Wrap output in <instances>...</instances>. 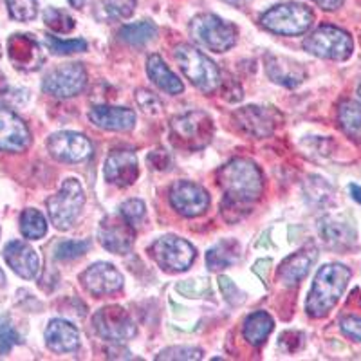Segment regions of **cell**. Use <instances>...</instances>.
I'll use <instances>...</instances> for the list:
<instances>
[{"label": "cell", "instance_id": "obj_18", "mask_svg": "<svg viewBox=\"0 0 361 361\" xmlns=\"http://www.w3.org/2000/svg\"><path fill=\"white\" fill-rule=\"evenodd\" d=\"M8 54L13 66L20 71H38L45 62L44 51L31 35H11L8 40Z\"/></svg>", "mask_w": 361, "mask_h": 361}, {"label": "cell", "instance_id": "obj_6", "mask_svg": "<svg viewBox=\"0 0 361 361\" xmlns=\"http://www.w3.org/2000/svg\"><path fill=\"white\" fill-rule=\"evenodd\" d=\"M85 204V192L78 179L63 180L62 188L47 199V212L56 230H71Z\"/></svg>", "mask_w": 361, "mask_h": 361}, {"label": "cell", "instance_id": "obj_40", "mask_svg": "<svg viewBox=\"0 0 361 361\" xmlns=\"http://www.w3.org/2000/svg\"><path fill=\"white\" fill-rule=\"evenodd\" d=\"M145 212H147V206L140 199H128L127 202L121 204V209H119V214L123 215L132 226H135L145 217Z\"/></svg>", "mask_w": 361, "mask_h": 361}, {"label": "cell", "instance_id": "obj_41", "mask_svg": "<svg viewBox=\"0 0 361 361\" xmlns=\"http://www.w3.org/2000/svg\"><path fill=\"white\" fill-rule=\"evenodd\" d=\"M219 288H221L222 296H224L231 305H240L244 304V300H246V295H244L240 289L231 282L228 276H219Z\"/></svg>", "mask_w": 361, "mask_h": 361}, {"label": "cell", "instance_id": "obj_19", "mask_svg": "<svg viewBox=\"0 0 361 361\" xmlns=\"http://www.w3.org/2000/svg\"><path fill=\"white\" fill-rule=\"evenodd\" d=\"M31 143L27 125L11 109L0 105V150L24 152Z\"/></svg>", "mask_w": 361, "mask_h": 361}, {"label": "cell", "instance_id": "obj_48", "mask_svg": "<svg viewBox=\"0 0 361 361\" xmlns=\"http://www.w3.org/2000/svg\"><path fill=\"white\" fill-rule=\"evenodd\" d=\"M226 4H231V6H235V8H243V6H246V4H250L251 0H224Z\"/></svg>", "mask_w": 361, "mask_h": 361}, {"label": "cell", "instance_id": "obj_31", "mask_svg": "<svg viewBox=\"0 0 361 361\" xmlns=\"http://www.w3.org/2000/svg\"><path fill=\"white\" fill-rule=\"evenodd\" d=\"M20 231L25 238L38 240L47 233V221L38 209L27 208L20 215Z\"/></svg>", "mask_w": 361, "mask_h": 361}, {"label": "cell", "instance_id": "obj_32", "mask_svg": "<svg viewBox=\"0 0 361 361\" xmlns=\"http://www.w3.org/2000/svg\"><path fill=\"white\" fill-rule=\"evenodd\" d=\"M44 24L47 25L51 31H54V33L67 35L74 29V25H76V20L71 17L66 9L47 8L44 11Z\"/></svg>", "mask_w": 361, "mask_h": 361}, {"label": "cell", "instance_id": "obj_27", "mask_svg": "<svg viewBox=\"0 0 361 361\" xmlns=\"http://www.w3.org/2000/svg\"><path fill=\"white\" fill-rule=\"evenodd\" d=\"M238 259H240V246L237 240L224 238L206 253V266L209 271H221L237 264Z\"/></svg>", "mask_w": 361, "mask_h": 361}, {"label": "cell", "instance_id": "obj_29", "mask_svg": "<svg viewBox=\"0 0 361 361\" xmlns=\"http://www.w3.org/2000/svg\"><path fill=\"white\" fill-rule=\"evenodd\" d=\"M338 121L350 140L361 143V105L356 102H343L338 109Z\"/></svg>", "mask_w": 361, "mask_h": 361}, {"label": "cell", "instance_id": "obj_34", "mask_svg": "<svg viewBox=\"0 0 361 361\" xmlns=\"http://www.w3.org/2000/svg\"><path fill=\"white\" fill-rule=\"evenodd\" d=\"M9 15L18 22L33 20L38 15V2L37 0H6Z\"/></svg>", "mask_w": 361, "mask_h": 361}, {"label": "cell", "instance_id": "obj_21", "mask_svg": "<svg viewBox=\"0 0 361 361\" xmlns=\"http://www.w3.org/2000/svg\"><path fill=\"white\" fill-rule=\"evenodd\" d=\"M318 233L331 247L345 250L356 243V228L343 215H325L318 222Z\"/></svg>", "mask_w": 361, "mask_h": 361}, {"label": "cell", "instance_id": "obj_25", "mask_svg": "<svg viewBox=\"0 0 361 361\" xmlns=\"http://www.w3.org/2000/svg\"><path fill=\"white\" fill-rule=\"evenodd\" d=\"M45 343L53 353H74L80 347L78 329L66 320H51L45 329Z\"/></svg>", "mask_w": 361, "mask_h": 361}, {"label": "cell", "instance_id": "obj_30", "mask_svg": "<svg viewBox=\"0 0 361 361\" xmlns=\"http://www.w3.org/2000/svg\"><path fill=\"white\" fill-rule=\"evenodd\" d=\"M119 40H123L125 44L135 45V47H141V45L152 42L157 37V25L154 22H137V24H128L119 29L118 33Z\"/></svg>", "mask_w": 361, "mask_h": 361}, {"label": "cell", "instance_id": "obj_20", "mask_svg": "<svg viewBox=\"0 0 361 361\" xmlns=\"http://www.w3.org/2000/svg\"><path fill=\"white\" fill-rule=\"evenodd\" d=\"M266 73L271 82L288 87V89H296L300 83H304L305 76H307L302 63L293 58L282 56V54H267Z\"/></svg>", "mask_w": 361, "mask_h": 361}, {"label": "cell", "instance_id": "obj_15", "mask_svg": "<svg viewBox=\"0 0 361 361\" xmlns=\"http://www.w3.org/2000/svg\"><path fill=\"white\" fill-rule=\"evenodd\" d=\"M282 116L273 107H259V105H247L235 112L233 119L238 128H243L246 134L253 137H267L275 132Z\"/></svg>", "mask_w": 361, "mask_h": 361}, {"label": "cell", "instance_id": "obj_52", "mask_svg": "<svg viewBox=\"0 0 361 361\" xmlns=\"http://www.w3.org/2000/svg\"><path fill=\"white\" fill-rule=\"evenodd\" d=\"M357 94L361 96V83H360V87H357Z\"/></svg>", "mask_w": 361, "mask_h": 361}, {"label": "cell", "instance_id": "obj_24", "mask_svg": "<svg viewBox=\"0 0 361 361\" xmlns=\"http://www.w3.org/2000/svg\"><path fill=\"white\" fill-rule=\"evenodd\" d=\"M89 119L103 130L125 132L134 128L135 112L127 107H111V105H94L89 111Z\"/></svg>", "mask_w": 361, "mask_h": 361}, {"label": "cell", "instance_id": "obj_22", "mask_svg": "<svg viewBox=\"0 0 361 361\" xmlns=\"http://www.w3.org/2000/svg\"><path fill=\"white\" fill-rule=\"evenodd\" d=\"M4 259L18 276L25 280L37 279L40 271V257L37 251L22 240H13L4 247Z\"/></svg>", "mask_w": 361, "mask_h": 361}, {"label": "cell", "instance_id": "obj_2", "mask_svg": "<svg viewBox=\"0 0 361 361\" xmlns=\"http://www.w3.org/2000/svg\"><path fill=\"white\" fill-rule=\"evenodd\" d=\"M350 280V269L343 264H325L318 269L307 295L305 311L312 318H324L333 311L338 300L347 289Z\"/></svg>", "mask_w": 361, "mask_h": 361}, {"label": "cell", "instance_id": "obj_3", "mask_svg": "<svg viewBox=\"0 0 361 361\" xmlns=\"http://www.w3.org/2000/svg\"><path fill=\"white\" fill-rule=\"evenodd\" d=\"M314 22L311 9L298 2H286V4L273 6L260 17L264 29L283 37H298L307 33Z\"/></svg>", "mask_w": 361, "mask_h": 361}, {"label": "cell", "instance_id": "obj_45", "mask_svg": "<svg viewBox=\"0 0 361 361\" xmlns=\"http://www.w3.org/2000/svg\"><path fill=\"white\" fill-rule=\"evenodd\" d=\"M271 266H273V260H271V259H262V260H259V262L255 264L253 271H255V273H257V275H259L260 280H264V282H266L267 271H269Z\"/></svg>", "mask_w": 361, "mask_h": 361}, {"label": "cell", "instance_id": "obj_14", "mask_svg": "<svg viewBox=\"0 0 361 361\" xmlns=\"http://www.w3.org/2000/svg\"><path fill=\"white\" fill-rule=\"evenodd\" d=\"M47 150L56 161L62 163H80L92 154V145L78 132H56L47 141Z\"/></svg>", "mask_w": 361, "mask_h": 361}, {"label": "cell", "instance_id": "obj_1", "mask_svg": "<svg viewBox=\"0 0 361 361\" xmlns=\"http://www.w3.org/2000/svg\"><path fill=\"white\" fill-rule=\"evenodd\" d=\"M219 186L224 192L222 215L226 221L235 222L250 212L251 204L262 197L264 176L253 161L231 159L219 170Z\"/></svg>", "mask_w": 361, "mask_h": 361}, {"label": "cell", "instance_id": "obj_49", "mask_svg": "<svg viewBox=\"0 0 361 361\" xmlns=\"http://www.w3.org/2000/svg\"><path fill=\"white\" fill-rule=\"evenodd\" d=\"M6 90H8V82H6L4 73L0 71V94H4Z\"/></svg>", "mask_w": 361, "mask_h": 361}, {"label": "cell", "instance_id": "obj_50", "mask_svg": "<svg viewBox=\"0 0 361 361\" xmlns=\"http://www.w3.org/2000/svg\"><path fill=\"white\" fill-rule=\"evenodd\" d=\"M87 2H89V0H69V4L71 6H74V8H83V6L87 4Z\"/></svg>", "mask_w": 361, "mask_h": 361}, {"label": "cell", "instance_id": "obj_5", "mask_svg": "<svg viewBox=\"0 0 361 361\" xmlns=\"http://www.w3.org/2000/svg\"><path fill=\"white\" fill-rule=\"evenodd\" d=\"M190 35L201 47L214 53H224L237 42V29L217 15L201 13L190 22Z\"/></svg>", "mask_w": 361, "mask_h": 361}, {"label": "cell", "instance_id": "obj_16", "mask_svg": "<svg viewBox=\"0 0 361 361\" xmlns=\"http://www.w3.org/2000/svg\"><path fill=\"white\" fill-rule=\"evenodd\" d=\"M103 176L111 185L119 186V188H127V186L134 185L137 176H140L137 157L128 148H116L105 159Z\"/></svg>", "mask_w": 361, "mask_h": 361}, {"label": "cell", "instance_id": "obj_38", "mask_svg": "<svg viewBox=\"0 0 361 361\" xmlns=\"http://www.w3.org/2000/svg\"><path fill=\"white\" fill-rule=\"evenodd\" d=\"M202 357V350L197 347H169L157 354V360H185L197 361Z\"/></svg>", "mask_w": 361, "mask_h": 361}, {"label": "cell", "instance_id": "obj_42", "mask_svg": "<svg viewBox=\"0 0 361 361\" xmlns=\"http://www.w3.org/2000/svg\"><path fill=\"white\" fill-rule=\"evenodd\" d=\"M177 291L190 298H201L204 291H208V282L204 280H188V282L177 283Z\"/></svg>", "mask_w": 361, "mask_h": 361}, {"label": "cell", "instance_id": "obj_47", "mask_svg": "<svg viewBox=\"0 0 361 361\" xmlns=\"http://www.w3.org/2000/svg\"><path fill=\"white\" fill-rule=\"evenodd\" d=\"M349 192H350V195H353L354 201L360 202V204H361V186L350 185V186H349Z\"/></svg>", "mask_w": 361, "mask_h": 361}, {"label": "cell", "instance_id": "obj_12", "mask_svg": "<svg viewBox=\"0 0 361 361\" xmlns=\"http://www.w3.org/2000/svg\"><path fill=\"white\" fill-rule=\"evenodd\" d=\"M98 238L99 244L107 251H111V253L127 255L130 253L132 246H134V226L121 214L109 215L99 224Z\"/></svg>", "mask_w": 361, "mask_h": 361}, {"label": "cell", "instance_id": "obj_10", "mask_svg": "<svg viewBox=\"0 0 361 361\" xmlns=\"http://www.w3.org/2000/svg\"><path fill=\"white\" fill-rule=\"evenodd\" d=\"M92 325L98 336L112 343H125L135 336V324L132 316L119 305H109L92 316Z\"/></svg>", "mask_w": 361, "mask_h": 361}, {"label": "cell", "instance_id": "obj_11", "mask_svg": "<svg viewBox=\"0 0 361 361\" xmlns=\"http://www.w3.org/2000/svg\"><path fill=\"white\" fill-rule=\"evenodd\" d=\"M87 85V71L82 63H66L45 74L42 89L54 98H73Z\"/></svg>", "mask_w": 361, "mask_h": 361}, {"label": "cell", "instance_id": "obj_35", "mask_svg": "<svg viewBox=\"0 0 361 361\" xmlns=\"http://www.w3.org/2000/svg\"><path fill=\"white\" fill-rule=\"evenodd\" d=\"M137 0H103V9L114 20H127L134 15Z\"/></svg>", "mask_w": 361, "mask_h": 361}, {"label": "cell", "instance_id": "obj_43", "mask_svg": "<svg viewBox=\"0 0 361 361\" xmlns=\"http://www.w3.org/2000/svg\"><path fill=\"white\" fill-rule=\"evenodd\" d=\"M341 331H343L347 336L354 338V340L361 343V318H356V316L343 318V320H341Z\"/></svg>", "mask_w": 361, "mask_h": 361}, {"label": "cell", "instance_id": "obj_13", "mask_svg": "<svg viewBox=\"0 0 361 361\" xmlns=\"http://www.w3.org/2000/svg\"><path fill=\"white\" fill-rule=\"evenodd\" d=\"M170 204L185 217H199L208 209L209 195L197 183L177 180L170 188Z\"/></svg>", "mask_w": 361, "mask_h": 361}, {"label": "cell", "instance_id": "obj_37", "mask_svg": "<svg viewBox=\"0 0 361 361\" xmlns=\"http://www.w3.org/2000/svg\"><path fill=\"white\" fill-rule=\"evenodd\" d=\"M17 343H20L18 333L15 331V327H13L11 322L6 316H0V354L2 356L9 354V350Z\"/></svg>", "mask_w": 361, "mask_h": 361}, {"label": "cell", "instance_id": "obj_46", "mask_svg": "<svg viewBox=\"0 0 361 361\" xmlns=\"http://www.w3.org/2000/svg\"><path fill=\"white\" fill-rule=\"evenodd\" d=\"M312 2L320 6L322 9H325V11H336L343 4V0H312Z\"/></svg>", "mask_w": 361, "mask_h": 361}, {"label": "cell", "instance_id": "obj_28", "mask_svg": "<svg viewBox=\"0 0 361 361\" xmlns=\"http://www.w3.org/2000/svg\"><path fill=\"white\" fill-rule=\"evenodd\" d=\"M273 327H275L273 318L267 312L257 311L247 316L246 322H244V338L255 347H260V345L266 343Z\"/></svg>", "mask_w": 361, "mask_h": 361}, {"label": "cell", "instance_id": "obj_8", "mask_svg": "<svg viewBox=\"0 0 361 361\" xmlns=\"http://www.w3.org/2000/svg\"><path fill=\"white\" fill-rule=\"evenodd\" d=\"M172 137L177 147L201 150L214 137V121L206 112L192 111L172 119Z\"/></svg>", "mask_w": 361, "mask_h": 361}, {"label": "cell", "instance_id": "obj_17", "mask_svg": "<svg viewBox=\"0 0 361 361\" xmlns=\"http://www.w3.org/2000/svg\"><path fill=\"white\" fill-rule=\"evenodd\" d=\"M80 280H82L83 288L94 296L112 295L123 288V275L112 264L107 262H98L90 266L89 269L83 271Z\"/></svg>", "mask_w": 361, "mask_h": 361}, {"label": "cell", "instance_id": "obj_9", "mask_svg": "<svg viewBox=\"0 0 361 361\" xmlns=\"http://www.w3.org/2000/svg\"><path fill=\"white\" fill-rule=\"evenodd\" d=\"M150 255L159 264L161 269L169 273H180L188 269L195 260V247L185 238L164 235L150 246Z\"/></svg>", "mask_w": 361, "mask_h": 361}, {"label": "cell", "instance_id": "obj_33", "mask_svg": "<svg viewBox=\"0 0 361 361\" xmlns=\"http://www.w3.org/2000/svg\"><path fill=\"white\" fill-rule=\"evenodd\" d=\"M45 44H47L51 53L58 54V56L60 54L66 56V54L83 53V51H87V42L82 40V38H78V40H60V38L53 37V35H47L45 37Z\"/></svg>", "mask_w": 361, "mask_h": 361}, {"label": "cell", "instance_id": "obj_7", "mask_svg": "<svg viewBox=\"0 0 361 361\" xmlns=\"http://www.w3.org/2000/svg\"><path fill=\"white\" fill-rule=\"evenodd\" d=\"M304 49L312 56L324 58V60L345 62L353 54L354 44L350 35L343 29L336 25H322L305 38Z\"/></svg>", "mask_w": 361, "mask_h": 361}, {"label": "cell", "instance_id": "obj_44", "mask_svg": "<svg viewBox=\"0 0 361 361\" xmlns=\"http://www.w3.org/2000/svg\"><path fill=\"white\" fill-rule=\"evenodd\" d=\"M150 163H152V166L156 170H169L170 157H169V154L164 152V150H157L156 154H152V156H150Z\"/></svg>", "mask_w": 361, "mask_h": 361}, {"label": "cell", "instance_id": "obj_51", "mask_svg": "<svg viewBox=\"0 0 361 361\" xmlns=\"http://www.w3.org/2000/svg\"><path fill=\"white\" fill-rule=\"evenodd\" d=\"M4 282H6V276H4V273L0 271V286H4Z\"/></svg>", "mask_w": 361, "mask_h": 361}, {"label": "cell", "instance_id": "obj_23", "mask_svg": "<svg viewBox=\"0 0 361 361\" xmlns=\"http://www.w3.org/2000/svg\"><path fill=\"white\" fill-rule=\"evenodd\" d=\"M316 257H318V250L314 246L302 247L280 264L276 276L286 288H293L300 280H304L312 264L316 262Z\"/></svg>", "mask_w": 361, "mask_h": 361}, {"label": "cell", "instance_id": "obj_36", "mask_svg": "<svg viewBox=\"0 0 361 361\" xmlns=\"http://www.w3.org/2000/svg\"><path fill=\"white\" fill-rule=\"evenodd\" d=\"M89 247V240H66V243L58 244L56 251H54V257H56L58 260L78 259L83 253H87Z\"/></svg>", "mask_w": 361, "mask_h": 361}, {"label": "cell", "instance_id": "obj_39", "mask_svg": "<svg viewBox=\"0 0 361 361\" xmlns=\"http://www.w3.org/2000/svg\"><path fill=\"white\" fill-rule=\"evenodd\" d=\"M135 102H137L140 109H143V112L150 116H157L163 112V102L157 98V94L147 89H140L135 92Z\"/></svg>", "mask_w": 361, "mask_h": 361}, {"label": "cell", "instance_id": "obj_4", "mask_svg": "<svg viewBox=\"0 0 361 361\" xmlns=\"http://www.w3.org/2000/svg\"><path fill=\"white\" fill-rule=\"evenodd\" d=\"M173 56H176L177 63H179L186 78L199 90H202L206 94H212L221 87L222 80L217 66L209 58H206L201 51L188 44H180L176 47Z\"/></svg>", "mask_w": 361, "mask_h": 361}, {"label": "cell", "instance_id": "obj_26", "mask_svg": "<svg viewBox=\"0 0 361 361\" xmlns=\"http://www.w3.org/2000/svg\"><path fill=\"white\" fill-rule=\"evenodd\" d=\"M147 73L148 78L152 80L161 90H164L166 94H180L185 90V85L177 78L176 74L170 71V67L163 62V58L152 54L147 60Z\"/></svg>", "mask_w": 361, "mask_h": 361}]
</instances>
